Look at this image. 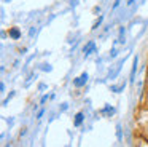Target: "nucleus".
<instances>
[{"mask_svg":"<svg viewBox=\"0 0 148 147\" xmlns=\"http://www.w3.org/2000/svg\"><path fill=\"white\" fill-rule=\"evenodd\" d=\"M86 80H88V74H81L78 78H75V86H81V85H84L86 83Z\"/></svg>","mask_w":148,"mask_h":147,"instance_id":"f257e3e1","label":"nucleus"},{"mask_svg":"<svg viewBox=\"0 0 148 147\" xmlns=\"http://www.w3.org/2000/svg\"><path fill=\"white\" fill-rule=\"evenodd\" d=\"M81 121H83V114H77V118H75V125H77V126H80L81 125Z\"/></svg>","mask_w":148,"mask_h":147,"instance_id":"f03ea898","label":"nucleus"},{"mask_svg":"<svg viewBox=\"0 0 148 147\" xmlns=\"http://www.w3.org/2000/svg\"><path fill=\"white\" fill-rule=\"evenodd\" d=\"M92 48H94V43H92V42H89V43L84 46V54H89V51L92 50Z\"/></svg>","mask_w":148,"mask_h":147,"instance_id":"7ed1b4c3","label":"nucleus"},{"mask_svg":"<svg viewBox=\"0 0 148 147\" xmlns=\"http://www.w3.org/2000/svg\"><path fill=\"white\" fill-rule=\"evenodd\" d=\"M10 35H11L13 38H18V37H19V31H18V29H11V31H10Z\"/></svg>","mask_w":148,"mask_h":147,"instance_id":"20e7f679","label":"nucleus"},{"mask_svg":"<svg viewBox=\"0 0 148 147\" xmlns=\"http://www.w3.org/2000/svg\"><path fill=\"white\" fill-rule=\"evenodd\" d=\"M102 19H103V16H100V18H99V21H97L96 24H94V27H92V29H97V27H99V24L102 22Z\"/></svg>","mask_w":148,"mask_h":147,"instance_id":"39448f33","label":"nucleus"}]
</instances>
